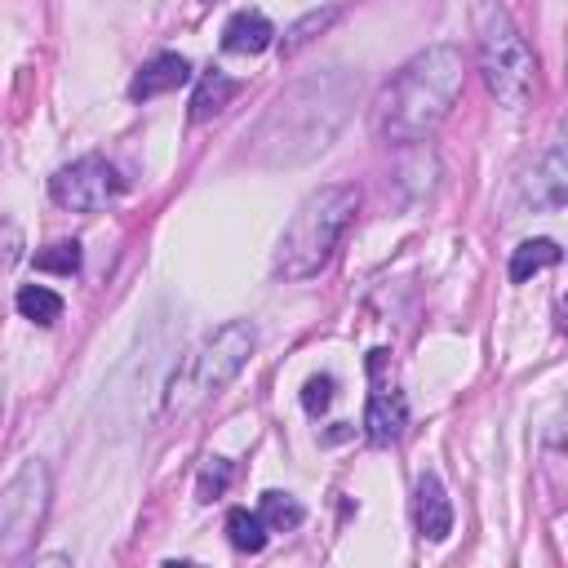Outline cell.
<instances>
[{"instance_id":"cell-2","label":"cell","mask_w":568,"mask_h":568,"mask_svg":"<svg viewBox=\"0 0 568 568\" xmlns=\"http://www.w3.org/2000/svg\"><path fill=\"white\" fill-rule=\"evenodd\" d=\"M347 102H352V80L343 71L293 85L289 93L276 98L254 143L263 147L267 160H307L337 134V125L347 116Z\"/></svg>"},{"instance_id":"cell-20","label":"cell","mask_w":568,"mask_h":568,"mask_svg":"<svg viewBox=\"0 0 568 568\" xmlns=\"http://www.w3.org/2000/svg\"><path fill=\"white\" fill-rule=\"evenodd\" d=\"M36 271L76 276V271H80V245H76V241H58V245L41 249V254H36Z\"/></svg>"},{"instance_id":"cell-13","label":"cell","mask_w":568,"mask_h":568,"mask_svg":"<svg viewBox=\"0 0 568 568\" xmlns=\"http://www.w3.org/2000/svg\"><path fill=\"white\" fill-rule=\"evenodd\" d=\"M241 93V80H232V76H222V71H209L200 85H196V93H191V121L196 125H204V121H213L218 111L226 107Z\"/></svg>"},{"instance_id":"cell-15","label":"cell","mask_w":568,"mask_h":568,"mask_svg":"<svg viewBox=\"0 0 568 568\" xmlns=\"http://www.w3.org/2000/svg\"><path fill=\"white\" fill-rule=\"evenodd\" d=\"M555 263H559V245H555V241H524V245L511 254V280L524 285L528 276H537V271H546V267H555Z\"/></svg>"},{"instance_id":"cell-7","label":"cell","mask_w":568,"mask_h":568,"mask_svg":"<svg viewBox=\"0 0 568 568\" xmlns=\"http://www.w3.org/2000/svg\"><path fill=\"white\" fill-rule=\"evenodd\" d=\"M121 174L111 160L102 156H85L76 165H63L54 178H49V196L58 209H71V213H93L102 209L107 200H116L121 196Z\"/></svg>"},{"instance_id":"cell-4","label":"cell","mask_w":568,"mask_h":568,"mask_svg":"<svg viewBox=\"0 0 568 568\" xmlns=\"http://www.w3.org/2000/svg\"><path fill=\"white\" fill-rule=\"evenodd\" d=\"M258 347V328L249 320H226L213 333H204L200 343L178 360L165 387V417H191L200 413L226 382H232Z\"/></svg>"},{"instance_id":"cell-9","label":"cell","mask_w":568,"mask_h":568,"mask_svg":"<svg viewBox=\"0 0 568 568\" xmlns=\"http://www.w3.org/2000/svg\"><path fill=\"white\" fill-rule=\"evenodd\" d=\"M413 520H417V533L426 542H444L453 533V506H448V493L439 485V476H417V489H413Z\"/></svg>"},{"instance_id":"cell-8","label":"cell","mask_w":568,"mask_h":568,"mask_svg":"<svg viewBox=\"0 0 568 568\" xmlns=\"http://www.w3.org/2000/svg\"><path fill=\"white\" fill-rule=\"evenodd\" d=\"M369 374H374V391H369V409H365V431L374 444H396L409 426V400L400 387L382 382L374 365H369Z\"/></svg>"},{"instance_id":"cell-12","label":"cell","mask_w":568,"mask_h":568,"mask_svg":"<svg viewBox=\"0 0 568 568\" xmlns=\"http://www.w3.org/2000/svg\"><path fill=\"white\" fill-rule=\"evenodd\" d=\"M568 191V174H564V152L550 147L542 156V169L533 174V182H524V196L533 200V209H559Z\"/></svg>"},{"instance_id":"cell-14","label":"cell","mask_w":568,"mask_h":568,"mask_svg":"<svg viewBox=\"0 0 568 568\" xmlns=\"http://www.w3.org/2000/svg\"><path fill=\"white\" fill-rule=\"evenodd\" d=\"M258 515H263L267 533H293V528H298V524L307 520L302 502H298L293 493H280V489L263 493V506H258Z\"/></svg>"},{"instance_id":"cell-22","label":"cell","mask_w":568,"mask_h":568,"mask_svg":"<svg viewBox=\"0 0 568 568\" xmlns=\"http://www.w3.org/2000/svg\"><path fill=\"white\" fill-rule=\"evenodd\" d=\"M23 258V236L14 222H0V267H14Z\"/></svg>"},{"instance_id":"cell-16","label":"cell","mask_w":568,"mask_h":568,"mask_svg":"<svg viewBox=\"0 0 568 568\" xmlns=\"http://www.w3.org/2000/svg\"><path fill=\"white\" fill-rule=\"evenodd\" d=\"M226 537H232V546H236V550L258 555V550L267 546V524H263V515H258V511L236 506L232 515H226Z\"/></svg>"},{"instance_id":"cell-21","label":"cell","mask_w":568,"mask_h":568,"mask_svg":"<svg viewBox=\"0 0 568 568\" xmlns=\"http://www.w3.org/2000/svg\"><path fill=\"white\" fill-rule=\"evenodd\" d=\"M333 378L328 374H315V378H307V387H302V409L311 413V417H320L328 404H333Z\"/></svg>"},{"instance_id":"cell-10","label":"cell","mask_w":568,"mask_h":568,"mask_svg":"<svg viewBox=\"0 0 568 568\" xmlns=\"http://www.w3.org/2000/svg\"><path fill=\"white\" fill-rule=\"evenodd\" d=\"M187 80H191V63H187L182 54H156V58L134 76L130 98L147 102V98H156V93H174V89H182Z\"/></svg>"},{"instance_id":"cell-23","label":"cell","mask_w":568,"mask_h":568,"mask_svg":"<svg viewBox=\"0 0 568 568\" xmlns=\"http://www.w3.org/2000/svg\"><path fill=\"white\" fill-rule=\"evenodd\" d=\"M0 413H5V400H0Z\"/></svg>"},{"instance_id":"cell-17","label":"cell","mask_w":568,"mask_h":568,"mask_svg":"<svg viewBox=\"0 0 568 568\" xmlns=\"http://www.w3.org/2000/svg\"><path fill=\"white\" fill-rule=\"evenodd\" d=\"M19 311H23V320L49 328V324L63 320V298L54 289H45V285H23L19 289Z\"/></svg>"},{"instance_id":"cell-19","label":"cell","mask_w":568,"mask_h":568,"mask_svg":"<svg viewBox=\"0 0 568 568\" xmlns=\"http://www.w3.org/2000/svg\"><path fill=\"white\" fill-rule=\"evenodd\" d=\"M232 463H222V458H209L204 467H200V480H196V498L200 502H218L226 489H232Z\"/></svg>"},{"instance_id":"cell-6","label":"cell","mask_w":568,"mask_h":568,"mask_svg":"<svg viewBox=\"0 0 568 568\" xmlns=\"http://www.w3.org/2000/svg\"><path fill=\"white\" fill-rule=\"evenodd\" d=\"M49 515V471L27 463L0 489V559H23Z\"/></svg>"},{"instance_id":"cell-18","label":"cell","mask_w":568,"mask_h":568,"mask_svg":"<svg viewBox=\"0 0 568 568\" xmlns=\"http://www.w3.org/2000/svg\"><path fill=\"white\" fill-rule=\"evenodd\" d=\"M337 14H343V10H337V5H328V10H311L307 19H298V23H293V27L285 32L280 49H285V54H298V49H302L307 41H315V36H320V32L328 27V23H337Z\"/></svg>"},{"instance_id":"cell-5","label":"cell","mask_w":568,"mask_h":568,"mask_svg":"<svg viewBox=\"0 0 568 568\" xmlns=\"http://www.w3.org/2000/svg\"><path fill=\"white\" fill-rule=\"evenodd\" d=\"M476 54H480V71L489 93L502 107H524L537 89V58L528 49V41L520 36V27L511 23V14L498 0H485L476 10Z\"/></svg>"},{"instance_id":"cell-11","label":"cell","mask_w":568,"mask_h":568,"mask_svg":"<svg viewBox=\"0 0 568 568\" xmlns=\"http://www.w3.org/2000/svg\"><path fill=\"white\" fill-rule=\"evenodd\" d=\"M271 45H276V27L258 10H241V14L226 19V27H222V49L226 54H263Z\"/></svg>"},{"instance_id":"cell-1","label":"cell","mask_w":568,"mask_h":568,"mask_svg":"<svg viewBox=\"0 0 568 568\" xmlns=\"http://www.w3.org/2000/svg\"><path fill=\"white\" fill-rule=\"evenodd\" d=\"M463 54L453 45H431L409 58L374 102V134L382 143H422L444 125L463 93Z\"/></svg>"},{"instance_id":"cell-3","label":"cell","mask_w":568,"mask_h":568,"mask_svg":"<svg viewBox=\"0 0 568 568\" xmlns=\"http://www.w3.org/2000/svg\"><path fill=\"white\" fill-rule=\"evenodd\" d=\"M356 209H360L356 187L333 182V187L311 191L298 204V213L289 218V226H285L271 271L280 280H311V276H320L333 263L337 245H343L347 226L356 222Z\"/></svg>"}]
</instances>
